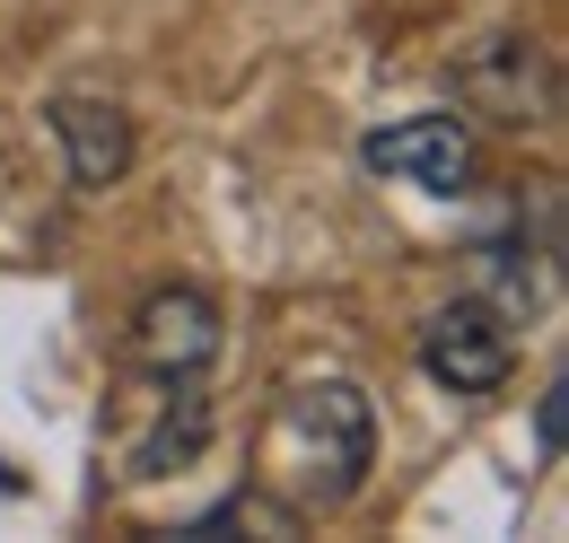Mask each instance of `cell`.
I'll return each instance as SVG.
<instances>
[{
  "label": "cell",
  "mask_w": 569,
  "mask_h": 543,
  "mask_svg": "<svg viewBox=\"0 0 569 543\" xmlns=\"http://www.w3.org/2000/svg\"><path fill=\"white\" fill-rule=\"evenodd\" d=\"M535 430H543V456H561V430H569V386H543V404H535Z\"/></svg>",
  "instance_id": "cell-8"
},
{
  "label": "cell",
  "mask_w": 569,
  "mask_h": 543,
  "mask_svg": "<svg viewBox=\"0 0 569 543\" xmlns=\"http://www.w3.org/2000/svg\"><path fill=\"white\" fill-rule=\"evenodd\" d=\"M211 438V395L202 377H141V395L123 412V474L158 482V474H184Z\"/></svg>",
  "instance_id": "cell-3"
},
{
  "label": "cell",
  "mask_w": 569,
  "mask_h": 543,
  "mask_svg": "<svg viewBox=\"0 0 569 543\" xmlns=\"http://www.w3.org/2000/svg\"><path fill=\"white\" fill-rule=\"evenodd\" d=\"M368 465H377V412H368V395L351 377H298V386H281V404L263 421L246 482L307 526V517L359 500Z\"/></svg>",
  "instance_id": "cell-1"
},
{
  "label": "cell",
  "mask_w": 569,
  "mask_h": 543,
  "mask_svg": "<svg viewBox=\"0 0 569 543\" xmlns=\"http://www.w3.org/2000/svg\"><path fill=\"white\" fill-rule=\"evenodd\" d=\"M359 158H368V176L421 185V194H473V176H482V149H473L465 115H403V124L368 132Z\"/></svg>",
  "instance_id": "cell-4"
},
{
  "label": "cell",
  "mask_w": 569,
  "mask_h": 543,
  "mask_svg": "<svg viewBox=\"0 0 569 543\" xmlns=\"http://www.w3.org/2000/svg\"><path fill=\"white\" fill-rule=\"evenodd\" d=\"M44 124H53V140H62V158H71L79 194H106V185L132 176V115H123L114 97H53Z\"/></svg>",
  "instance_id": "cell-7"
},
{
  "label": "cell",
  "mask_w": 569,
  "mask_h": 543,
  "mask_svg": "<svg viewBox=\"0 0 569 543\" xmlns=\"http://www.w3.org/2000/svg\"><path fill=\"white\" fill-rule=\"evenodd\" d=\"M456 97H465L473 115L508 124V132H526V124H552V106H561V70H552V53H543L535 36L499 27V36H482V45L456 62Z\"/></svg>",
  "instance_id": "cell-2"
},
{
  "label": "cell",
  "mask_w": 569,
  "mask_h": 543,
  "mask_svg": "<svg viewBox=\"0 0 569 543\" xmlns=\"http://www.w3.org/2000/svg\"><path fill=\"white\" fill-rule=\"evenodd\" d=\"M421 368L447 386V395H499L508 368H517V342H508V316L491 298H456L421 325Z\"/></svg>",
  "instance_id": "cell-5"
},
{
  "label": "cell",
  "mask_w": 569,
  "mask_h": 543,
  "mask_svg": "<svg viewBox=\"0 0 569 543\" xmlns=\"http://www.w3.org/2000/svg\"><path fill=\"white\" fill-rule=\"evenodd\" d=\"M219 359V307L202 289H149L132 334H123V368L132 377H211Z\"/></svg>",
  "instance_id": "cell-6"
}]
</instances>
